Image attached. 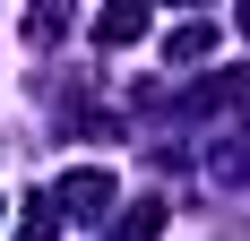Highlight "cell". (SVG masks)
<instances>
[{
	"instance_id": "6da1fadb",
	"label": "cell",
	"mask_w": 250,
	"mask_h": 241,
	"mask_svg": "<svg viewBox=\"0 0 250 241\" xmlns=\"http://www.w3.org/2000/svg\"><path fill=\"white\" fill-rule=\"evenodd\" d=\"M61 207H69V216H104V207H112V172H69V181H61Z\"/></svg>"
},
{
	"instance_id": "7a4b0ae2",
	"label": "cell",
	"mask_w": 250,
	"mask_h": 241,
	"mask_svg": "<svg viewBox=\"0 0 250 241\" xmlns=\"http://www.w3.org/2000/svg\"><path fill=\"white\" fill-rule=\"evenodd\" d=\"M95 35H104V43H129V35H147V18H138V9H112Z\"/></svg>"
}]
</instances>
